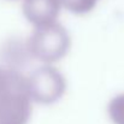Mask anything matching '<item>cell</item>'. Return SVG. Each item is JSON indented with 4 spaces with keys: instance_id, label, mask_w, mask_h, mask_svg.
Returning <instances> with one entry per match:
<instances>
[{
    "instance_id": "cell-3",
    "label": "cell",
    "mask_w": 124,
    "mask_h": 124,
    "mask_svg": "<svg viewBox=\"0 0 124 124\" xmlns=\"http://www.w3.org/2000/svg\"><path fill=\"white\" fill-rule=\"evenodd\" d=\"M60 8L59 0H25L23 5L24 15L34 27L57 22Z\"/></svg>"
},
{
    "instance_id": "cell-2",
    "label": "cell",
    "mask_w": 124,
    "mask_h": 124,
    "mask_svg": "<svg viewBox=\"0 0 124 124\" xmlns=\"http://www.w3.org/2000/svg\"><path fill=\"white\" fill-rule=\"evenodd\" d=\"M27 81L31 100L41 105L57 102L66 90L65 77L52 64H45L35 70Z\"/></svg>"
},
{
    "instance_id": "cell-5",
    "label": "cell",
    "mask_w": 124,
    "mask_h": 124,
    "mask_svg": "<svg viewBox=\"0 0 124 124\" xmlns=\"http://www.w3.org/2000/svg\"><path fill=\"white\" fill-rule=\"evenodd\" d=\"M107 112L113 124H124V93L116 95L110 101Z\"/></svg>"
},
{
    "instance_id": "cell-1",
    "label": "cell",
    "mask_w": 124,
    "mask_h": 124,
    "mask_svg": "<svg viewBox=\"0 0 124 124\" xmlns=\"http://www.w3.org/2000/svg\"><path fill=\"white\" fill-rule=\"evenodd\" d=\"M71 47L69 31L58 22L35 27L28 48L33 58L43 64H53L64 58Z\"/></svg>"
},
{
    "instance_id": "cell-4",
    "label": "cell",
    "mask_w": 124,
    "mask_h": 124,
    "mask_svg": "<svg viewBox=\"0 0 124 124\" xmlns=\"http://www.w3.org/2000/svg\"><path fill=\"white\" fill-rule=\"evenodd\" d=\"M62 7L76 15H85L90 12L95 6L98 0H59Z\"/></svg>"
}]
</instances>
